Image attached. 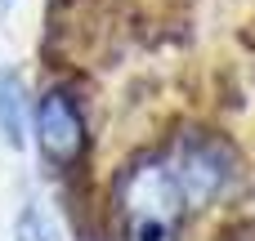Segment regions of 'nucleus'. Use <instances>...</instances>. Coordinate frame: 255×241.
I'll return each instance as SVG.
<instances>
[{"label":"nucleus","mask_w":255,"mask_h":241,"mask_svg":"<svg viewBox=\"0 0 255 241\" xmlns=\"http://www.w3.org/2000/svg\"><path fill=\"white\" fill-rule=\"evenodd\" d=\"M255 237V224H233V228H224L215 241H251Z\"/></svg>","instance_id":"nucleus-6"},{"label":"nucleus","mask_w":255,"mask_h":241,"mask_svg":"<svg viewBox=\"0 0 255 241\" xmlns=\"http://www.w3.org/2000/svg\"><path fill=\"white\" fill-rule=\"evenodd\" d=\"M18 241H45V233H40V224H36V210L27 206L22 210V219H18Z\"/></svg>","instance_id":"nucleus-5"},{"label":"nucleus","mask_w":255,"mask_h":241,"mask_svg":"<svg viewBox=\"0 0 255 241\" xmlns=\"http://www.w3.org/2000/svg\"><path fill=\"white\" fill-rule=\"evenodd\" d=\"M27 103H22V76L18 72H0V139L9 148H22L27 143Z\"/></svg>","instance_id":"nucleus-4"},{"label":"nucleus","mask_w":255,"mask_h":241,"mask_svg":"<svg viewBox=\"0 0 255 241\" xmlns=\"http://www.w3.org/2000/svg\"><path fill=\"white\" fill-rule=\"evenodd\" d=\"M36 139H40V157L58 174L81 170V161L90 152V125H85V112H81L72 89H45L40 94V103H36Z\"/></svg>","instance_id":"nucleus-2"},{"label":"nucleus","mask_w":255,"mask_h":241,"mask_svg":"<svg viewBox=\"0 0 255 241\" xmlns=\"http://www.w3.org/2000/svg\"><path fill=\"white\" fill-rule=\"evenodd\" d=\"M184 188L157 157H139L117 174V210L126 215V241H179Z\"/></svg>","instance_id":"nucleus-1"},{"label":"nucleus","mask_w":255,"mask_h":241,"mask_svg":"<svg viewBox=\"0 0 255 241\" xmlns=\"http://www.w3.org/2000/svg\"><path fill=\"white\" fill-rule=\"evenodd\" d=\"M175 179L188 206H211L233 179V148L215 134H188L175 157Z\"/></svg>","instance_id":"nucleus-3"}]
</instances>
